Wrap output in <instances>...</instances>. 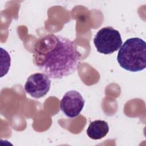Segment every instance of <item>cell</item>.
Returning <instances> with one entry per match:
<instances>
[{"label":"cell","mask_w":146,"mask_h":146,"mask_svg":"<svg viewBox=\"0 0 146 146\" xmlns=\"http://www.w3.org/2000/svg\"><path fill=\"white\" fill-rule=\"evenodd\" d=\"M80 58L75 43L59 35H46L34 44V65L53 79H60L75 72Z\"/></svg>","instance_id":"obj_1"},{"label":"cell","mask_w":146,"mask_h":146,"mask_svg":"<svg viewBox=\"0 0 146 146\" xmlns=\"http://www.w3.org/2000/svg\"><path fill=\"white\" fill-rule=\"evenodd\" d=\"M117 60L123 69L131 72L144 70L146 67V44L139 38L127 39L120 47Z\"/></svg>","instance_id":"obj_2"},{"label":"cell","mask_w":146,"mask_h":146,"mask_svg":"<svg viewBox=\"0 0 146 146\" xmlns=\"http://www.w3.org/2000/svg\"><path fill=\"white\" fill-rule=\"evenodd\" d=\"M94 43L99 52L110 54L119 50L122 45V39L118 30L108 26L98 31L94 39Z\"/></svg>","instance_id":"obj_3"},{"label":"cell","mask_w":146,"mask_h":146,"mask_svg":"<svg viewBox=\"0 0 146 146\" xmlns=\"http://www.w3.org/2000/svg\"><path fill=\"white\" fill-rule=\"evenodd\" d=\"M51 86L50 78L43 73H35L27 79L25 85V91L31 97L38 99L44 96Z\"/></svg>","instance_id":"obj_4"},{"label":"cell","mask_w":146,"mask_h":146,"mask_svg":"<svg viewBox=\"0 0 146 146\" xmlns=\"http://www.w3.org/2000/svg\"><path fill=\"white\" fill-rule=\"evenodd\" d=\"M85 103L82 95L76 90L66 92L60 100V108L64 114L70 118H74L80 114Z\"/></svg>","instance_id":"obj_5"},{"label":"cell","mask_w":146,"mask_h":146,"mask_svg":"<svg viewBox=\"0 0 146 146\" xmlns=\"http://www.w3.org/2000/svg\"><path fill=\"white\" fill-rule=\"evenodd\" d=\"M109 131L107 121L97 120L90 123L87 131L88 136L93 140H99L104 137Z\"/></svg>","instance_id":"obj_6"}]
</instances>
